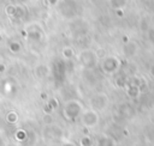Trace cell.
Wrapping results in <instances>:
<instances>
[{
    "instance_id": "1",
    "label": "cell",
    "mask_w": 154,
    "mask_h": 146,
    "mask_svg": "<svg viewBox=\"0 0 154 146\" xmlns=\"http://www.w3.org/2000/svg\"><path fill=\"white\" fill-rule=\"evenodd\" d=\"M81 145H83V146H89V141H88V139H83V144H81Z\"/></svg>"
}]
</instances>
